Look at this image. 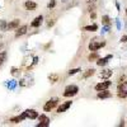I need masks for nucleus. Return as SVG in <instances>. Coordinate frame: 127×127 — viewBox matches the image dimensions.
<instances>
[{
  "instance_id": "6ab92c4d",
  "label": "nucleus",
  "mask_w": 127,
  "mask_h": 127,
  "mask_svg": "<svg viewBox=\"0 0 127 127\" xmlns=\"http://www.w3.org/2000/svg\"><path fill=\"white\" fill-rule=\"evenodd\" d=\"M48 80L51 83H56L59 80V75L57 74H51V75H48Z\"/></svg>"
},
{
  "instance_id": "7c9ffc66",
  "label": "nucleus",
  "mask_w": 127,
  "mask_h": 127,
  "mask_svg": "<svg viewBox=\"0 0 127 127\" xmlns=\"http://www.w3.org/2000/svg\"><path fill=\"white\" fill-rule=\"evenodd\" d=\"M87 1H88V3L90 4V3H95V0H87Z\"/></svg>"
},
{
  "instance_id": "bb28decb",
  "label": "nucleus",
  "mask_w": 127,
  "mask_h": 127,
  "mask_svg": "<svg viewBox=\"0 0 127 127\" xmlns=\"http://www.w3.org/2000/svg\"><path fill=\"white\" fill-rule=\"evenodd\" d=\"M109 31V26H105L104 28H103V32H108Z\"/></svg>"
},
{
  "instance_id": "a878e982",
  "label": "nucleus",
  "mask_w": 127,
  "mask_h": 127,
  "mask_svg": "<svg viewBox=\"0 0 127 127\" xmlns=\"http://www.w3.org/2000/svg\"><path fill=\"white\" fill-rule=\"evenodd\" d=\"M4 59H5V54H1L0 55V66H1V64L4 62Z\"/></svg>"
},
{
  "instance_id": "f257e3e1",
  "label": "nucleus",
  "mask_w": 127,
  "mask_h": 127,
  "mask_svg": "<svg viewBox=\"0 0 127 127\" xmlns=\"http://www.w3.org/2000/svg\"><path fill=\"white\" fill-rule=\"evenodd\" d=\"M78 92H79V88H78L76 85H69V87L65 88V92H64V97H66V98L74 97V95L78 94Z\"/></svg>"
},
{
  "instance_id": "9b49d317",
  "label": "nucleus",
  "mask_w": 127,
  "mask_h": 127,
  "mask_svg": "<svg viewBox=\"0 0 127 127\" xmlns=\"http://www.w3.org/2000/svg\"><path fill=\"white\" fill-rule=\"evenodd\" d=\"M26 118H27V116H26V113L23 112L20 116H17V117L10 118V122H13V123H19L20 121H23V120H26Z\"/></svg>"
},
{
  "instance_id": "cd10ccee",
  "label": "nucleus",
  "mask_w": 127,
  "mask_h": 127,
  "mask_svg": "<svg viewBox=\"0 0 127 127\" xmlns=\"http://www.w3.org/2000/svg\"><path fill=\"white\" fill-rule=\"evenodd\" d=\"M121 41H122V42H127V36H123V37L121 38Z\"/></svg>"
},
{
  "instance_id": "9d476101",
  "label": "nucleus",
  "mask_w": 127,
  "mask_h": 127,
  "mask_svg": "<svg viewBox=\"0 0 127 127\" xmlns=\"http://www.w3.org/2000/svg\"><path fill=\"white\" fill-rule=\"evenodd\" d=\"M112 94L108 92V90H100L98 92V98L99 99H105V98H111Z\"/></svg>"
},
{
  "instance_id": "ddd939ff",
  "label": "nucleus",
  "mask_w": 127,
  "mask_h": 127,
  "mask_svg": "<svg viewBox=\"0 0 127 127\" xmlns=\"http://www.w3.org/2000/svg\"><path fill=\"white\" fill-rule=\"evenodd\" d=\"M24 6H26L27 10H33V9L37 8V4H36L34 1H31V0H28V1L24 3Z\"/></svg>"
},
{
  "instance_id": "423d86ee",
  "label": "nucleus",
  "mask_w": 127,
  "mask_h": 127,
  "mask_svg": "<svg viewBox=\"0 0 127 127\" xmlns=\"http://www.w3.org/2000/svg\"><path fill=\"white\" fill-rule=\"evenodd\" d=\"M38 120H39V123L37 125L38 127H47L50 125V118L47 117V116H45V114L38 116Z\"/></svg>"
},
{
  "instance_id": "5701e85b",
  "label": "nucleus",
  "mask_w": 127,
  "mask_h": 127,
  "mask_svg": "<svg viewBox=\"0 0 127 127\" xmlns=\"http://www.w3.org/2000/svg\"><path fill=\"white\" fill-rule=\"evenodd\" d=\"M80 71V69H71L70 71H69V75H75L76 72H79Z\"/></svg>"
},
{
  "instance_id": "f3484780",
  "label": "nucleus",
  "mask_w": 127,
  "mask_h": 127,
  "mask_svg": "<svg viewBox=\"0 0 127 127\" xmlns=\"http://www.w3.org/2000/svg\"><path fill=\"white\" fill-rule=\"evenodd\" d=\"M98 59H99V56H98V54H97V51H92V54H90L89 57H88L89 61H94V60H98Z\"/></svg>"
},
{
  "instance_id": "2f4dec72",
  "label": "nucleus",
  "mask_w": 127,
  "mask_h": 127,
  "mask_svg": "<svg viewBox=\"0 0 127 127\" xmlns=\"http://www.w3.org/2000/svg\"><path fill=\"white\" fill-rule=\"evenodd\" d=\"M126 15H127V9H126Z\"/></svg>"
},
{
  "instance_id": "f8f14e48",
  "label": "nucleus",
  "mask_w": 127,
  "mask_h": 127,
  "mask_svg": "<svg viewBox=\"0 0 127 127\" xmlns=\"http://www.w3.org/2000/svg\"><path fill=\"white\" fill-rule=\"evenodd\" d=\"M42 22H43V17L39 15V17H37V18L33 20V22L31 23V26H32V27H34V28H37V27H39V26L42 24Z\"/></svg>"
},
{
  "instance_id": "20e7f679",
  "label": "nucleus",
  "mask_w": 127,
  "mask_h": 127,
  "mask_svg": "<svg viewBox=\"0 0 127 127\" xmlns=\"http://www.w3.org/2000/svg\"><path fill=\"white\" fill-rule=\"evenodd\" d=\"M118 97L120 98H126L127 97V81H123L118 85Z\"/></svg>"
},
{
  "instance_id": "4be33fe9",
  "label": "nucleus",
  "mask_w": 127,
  "mask_h": 127,
  "mask_svg": "<svg viewBox=\"0 0 127 127\" xmlns=\"http://www.w3.org/2000/svg\"><path fill=\"white\" fill-rule=\"evenodd\" d=\"M0 29L1 31H6L8 29V24L5 20H0Z\"/></svg>"
},
{
  "instance_id": "c85d7f7f",
  "label": "nucleus",
  "mask_w": 127,
  "mask_h": 127,
  "mask_svg": "<svg viewBox=\"0 0 127 127\" xmlns=\"http://www.w3.org/2000/svg\"><path fill=\"white\" fill-rule=\"evenodd\" d=\"M95 17H97V15H95V13H94V12H93V13H90V18H93V19H94Z\"/></svg>"
},
{
  "instance_id": "393cba45",
  "label": "nucleus",
  "mask_w": 127,
  "mask_h": 127,
  "mask_svg": "<svg viewBox=\"0 0 127 127\" xmlns=\"http://www.w3.org/2000/svg\"><path fill=\"white\" fill-rule=\"evenodd\" d=\"M55 5H56V1H55V0H51V1L48 3V8H50V9H51V8H54Z\"/></svg>"
},
{
  "instance_id": "6e6552de",
  "label": "nucleus",
  "mask_w": 127,
  "mask_h": 127,
  "mask_svg": "<svg viewBox=\"0 0 127 127\" xmlns=\"http://www.w3.org/2000/svg\"><path fill=\"white\" fill-rule=\"evenodd\" d=\"M24 113H26V116H27V118H31V120L38 118V113H37L34 109H27V111H24Z\"/></svg>"
},
{
  "instance_id": "39448f33",
  "label": "nucleus",
  "mask_w": 127,
  "mask_h": 127,
  "mask_svg": "<svg viewBox=\"0 0 127 127\" xmlns=\"http://www.w3.org/2000/svg\"><path fill=\"white\" fill-rule=\"evenodd\" d=\"M109 87H111V81H109V80H105V81H102V83L97 84V85H95V90H97V92L107 90Z\"/></svg>"
},
{
  "instance_id": "dca6fc26",
  "label": "nucleus",
  "mask_w": 127,
  "mask_h": 127,
  "mask_svg": "<svg viewBox=\"0 0 127 127\" xmlns=\"http://www.w3.org/2000/svg\"><path fill=\"white\" fill-rule=\"evenodd\" d=\"M19 26V19H14L13 22H10L9 24H8V29H14V28H17Z\"/></svg>"
},
{
  "instance_id": "b1692460",
  "label": "nucleus",
  "mask_w": 127,
  "mask_h": 127,
  "mask_svg": "<svg viewBox=\"0 0 127 127\" xmlns=\"http://www.w3.org/2000/svg\"><path fill=\"white\" fill-rule=\"evenodd\" d=\"M8 87H9L10 89H12V90H13V89L15 88V81H14V80H12V81H10V83L8 84Z\"/></svg>"
},
{
  "instance_id": "0eeeda50",
  "label": "nucleus",
  "mask_w": 127,
  "mask_h": 127,
  "mask_svg": "<svg viewBox=\"0 0 127 127\" xmlns=\"http://www.w3.org/2000/svg\"><path fill=\"white\" fill-rule=\"evenodd\" d=\"M71 100H67V102H65V103H62L61 105H60V107L57 108V112L59 113H62V112H65V111H67L70 107H71Z\"/></svg>"
},
{
  "instance_id": "4468645a",
  "label": "nucleus",
  "mask_w": 127,
  "mask_h": 127,
  "mask_svg": "<svg viewBox=\"0 0 127 127\" xmlns=\"http://www.w3.org/2000/svg\"><path fill=\"white\" fill-rule=\"evenodd\" d=\"M27 33V26H22L20 28H18V31L15 32V37H20Z\"/></svg>"
},
{
  "instance_id": "c756f323",
  "label": "nucleus",
  "mask_w": 127,
  "mask_h": 127,
  "mask_svg": "<svg viewBox=\"0 0 127 127\" xmlns=\"http://www.w3.org/2000/svg\"><path fill=\"white\" fill-rule=\"evenodd\" d=\"M51 26H54V20H50L48 22V27H51Z\"/></svg>"
},
{
  "instance_id": "f03ea898",
  "label": "nucleus",
  "mask_w": 127,
  "mask_h": 127,
  "mask_svg": "<svg viewBox=\"0 0 127 127\" xmlns=\"http://www.w3.org/2000/svg\"><path fill=\"white\" fill-rule=\"evenodd\" d=\"M105 45V42L104 41H99V39H97V38H95V39H92L90 41V43H89V50L90 51H97V50H99L100 47H103Z\"/></svg>"
},
{
  "instance_id": "aec40b11",
  "label": "nucleus",
  "mask_w": 127,
  "mask_h": 127,
  "mask_svg": "<svg viewBox=\"0 0 127 127\" xmlns=\"http://www.w3.org/2000/svg\"><path fill=\"white\" fill-rule=\"evenodd\" d=\"M102 23H104L105 26H109V24H111L109 17H108V15H103V17H102Z\"/></svg>"
},
{
  "instance_id": "a211bd4d",
  "label": "nucleus",
  "mask_w": 127,
  "mask_h": 127,
  "mask_svg": "<svg viewBox=\"0 0 127 127\" xmlns=\"http://www.w3.org/2000/svg\"><path fill=\"white\" fill-rule=\"evenodd\" d=\"M97 29H98V26H97V24H92V26L84 27V31H89V32H95Z\"/></svg>"
},
{
  "instance_id": "7ed1b4c3",
  "label": "nucleus",
  "mask_w": 127,
  "mask_h": 127,
  "mask_svg": "<svg viewBox=\"0 0 127 127\" xmlns=\"http://www.w3.org/2000/svg\"><path fill=\"white\" fill-rule=\"evenodd\" d=\"M57 104H59V99H57V98L50 99V100L46 102V104L43 105V109H45V112H50L51 109H54Z\"/></svg>"
},
{
  "instance_id": "412c9836",
  "label": "nucleus",
  "mask_w": 127,
  "mask_h": 127,
  "mask_svg": "<svg viewBox=\"0 0 127 127\" xmlns=\"http://www.w3.org/2000/svg\"><path fill=\"white\" fill-rule=\"evenodd\" d=\"M94 71H95L94 69H89V70H87L85 72H84V78H85V79H87V78H89V76H92V75H94Z\"/></svg>"
},
{
  "instance_id": "1a4fd4ad",
  "label": "nucleus",
  "mask_w": 127,
  "mask_h": 127,
  "mask_svg": "<svg viewBox=\"0 0 127 127\" xmlns=\"http://www.w3.org/2000/svg\"><path fill=\"white\" fill-rule=\"evenodd\" d=\"M112 59V55H108V56H105V57H103V59H98V61H97V65L98 66H105L108 64V60H111Z\"/></svg>"
},
{
  "instance_id": "2eb2a0df",
  "label": "nucleus",
  "mask_w": 127,
  "mask_h": 127,
  "mask_svg": "<svg viewBox=\"0 0 127 127\" xmlns=\"http://www.w3.org/2000/svg\"><path fill=\"white\" fill-rule=\"evenodd\" d=\"M112 74H113V71L112 70H104V71H102L99 75H100V78H103V79H108L109 76H112Z\"/></svg>"
}]
</instances>
